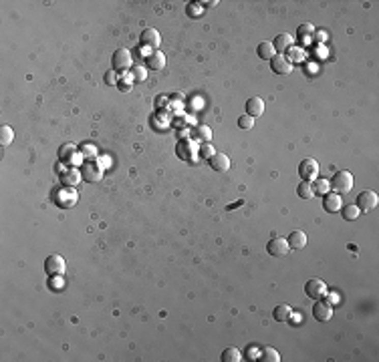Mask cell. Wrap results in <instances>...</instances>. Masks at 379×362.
Segmentation results:
<instances>
[{"mask_svg":"<svg viewBox=\"0 0 379 362\" xmlns=\"http://www.w3.org/2000/svg\"><path fill=\"white\" fill-rule=\"evenodd\" d=\"M105 81H107L109 85H117V83H119V81H117V73H115L113 69H111L107 75H105Z\"/></svg>","mask_w":379,"mask_h":362,"instance_id":"37","label":"cell"},{"mask_svg":"<svg viewBox=\"0 0 379 362\" xmlns=\"http://www.w3.org/2000/svg\"><path fill=\"white\" fill-rule=\"evenodd\" d=\"M238 127L240 129H252L254 127V119L250 115H242V117H238Z\"/></svg>","mask_w":379,"mask_h":362,"instance_id":"31","label":"cell"},{"mask_svg":"<svg viewBox=\"0 0 379 362\" xmlns=\"http://www.w3.org/2000/svg\"><path fill=\"white\" fill-rule=\"evenodd\" d=\"M256 52H258V56H260L263 60H271L272 56L276 54V51H274V47H272V43H269V41H263V43L258 45V49H256Z\"/></svg>","mask_w":379,"mask_h":362,"instance_id":"22","label":"cell"},{"mask_svg":"<svg viewBox=\"0 0 379 362\" xmlns=\"http://www.w3.org/2000/svg\"><path fill=\"white\" fill-rule=\"evenodd\" d=\"M297 32H299V39L303 41V39H309V37L315 32V28H313V24H301Z\"/></svg>","mask_w":379,"mask_h":362,"instance_id":"30","label":"cell"},{"mask_svg":"<svg viewBox=\"0 0 379 362\" xmlns=\"http://www.w3.org/2000/svg\"><path fill=\"white\" fill-rule=\"evenodd\" d=\"M329 185H331L337 193H347V191H351V187H353V175H351L349 171L341 169V171L335 173V177L329 181Z\"/></svg>","mask_w":379,"mask_h":362,"instance_id":"3","label":"cell"},{"mask_svg":"<svg viewBox=\"0 0 379 362\" xmlns=\"http://www.w3.org/2000/svg\"><path fill=\"white\" fill-rule=\"evenodd\" d=\"M208 161H210V167L214 171H228L230 169V159L226 153H214Z\"/></svg>","mask_w":379,"mask_h":362,"instance_id":"19","label":"cell"},{"mask_svg":"<svg viewBox=\"0 0 379 362\" xmlns=\"http://www.w3.org/2000/svg\"><path fill=\"white\" fill-rule=\"evenodd\" d=\"M198 153H200V157H202V159H210V157L214 155L216 151H214V147H212L210 143H204V145L200 147V151H198Z\"/></svg>","mask_w":379,"mask_h":362,"instance_id":"32","label":"cell"},{"mask_svg":"<svg viewBox=\"0 0 379 362\" xmlns=\"http://www.w3.org/2000/svg\"><path fill=\"white\" fill-rule=\"evenodd\" d=\"M271 69L276 75H290L293 71V62L288 60L286 54H274L271 58Z\"/></svg>","mask_w":379,"mask_h":362,"instance_id":"11","label":"cell"},{"mask_svg":"<svg viewBox=\"0 0 379 362\" xmlns=\"http://www.w3.org/2000/svg\"><path fill=\"white\" fill-rule=\"evenodd\" d=\"M267 252H269L271 256H274V258H284V256L290 252V248H288L286 240H282V238H272L271 242H269V246H267Z\"/></svg>","mask_w":379,"mask_h":362,"instance_id":"12","label":"cell"},{"mask_svg":"<svg viewBox=\"0 0 379 362\" xmlns=\"http://www.w3.org/2000/svg\"><path fill=\"white\" fill-rule=\"evenodd\" d=\"M81 175H83V181H89V183L101 181V177H103V165H97L93 161H87L81 167Z\"/></svg>","mask_w":379,"mask_h":362,"instance_id":"6","label":"cell"},{"mask_svg":"<svg viewBox=\"0 0 379 362\" xmlns=\"http://www.w3.org/2000/svg\"><path fill=\"white\" fill-rule=\"evenodd\" d=\"M196 133H198V139L204 141V143H208V141L212 139V131H210V127H206V125H200V127L196 129Z\"/></svg>","mask_w":379,"mask_h":362,"instance_id":"29","label":"cell"},{"mask_svg":"<svg viewBox=\"0 0 379 362\" xmlns=\"http://www.w3.org/2000/svg\"><path fill=\"white\" fill-rule=\"evenodd\" d=\"M305 292H307V296L313 298V300H323L327 296V284L323 280H319V278H313V280L307 282Z\"/></svg>","mask_w":379,"mask_h":362,"instance_id":"7","label":"cell"},{"mask_svg":"<svg viewBox=\"0 0 379 362\" xmlns=\"http://www.w3.org/2000/svg\"><path fill=\"white\" fill-rule=\"evenodd\" d=\"M117 87H119V91H123V93H129V91L133 89L131 81H119V83H117Z\"/></svg>","mask_w":379,"mask_h":362,"instance_id":"36","label":"cell"},{"mask_svg":"<svg viewBox=\"0 0 379 362\" xmlns=\"http://www.w3.org/2000/svg\"><path fill=\"white\" fill-rule=\"evenodd\" d=\"M272 316L276 322H288L293 318V308L288 304H278L274 310H272Z\"/></svg>","mask_w":379,"mask_h":362,"instance_id":"21","label":"cell"},{"mask_svg":"<svg viewBox=\"0 0 379 362\" xmlns=\"http://www.w3.org/2000/svg\"><path fill=\"white\" fill-rule=\"evenodd\" d=\"M242 360V352L238 348H226L222 352V362H240Z\"/></svg>","mask_w":379,"mask_h":362,"instance_id":"26","label":"cell"},{"mask_svg":"<svg viewBox=\"0 0 379 362\" xmlns=\"http://www.w3.org/2000/svg\"><path fill=\"white\" fill-rule=\"evenodd\" d=\"M343 209V217L347 219V221H353V219H357L359 217V207L357 206H345V207H341Z\"/></svg>","mask_w":379,"mask_h":362,"instance_id":"27","label":"cell"},{"mask_svg":"<svg viewBox=\"0 0 379 362\" xmlns=\"http://www.w3.org/2000/svg\"><path fill=\"white\" fill-rule=\"evenodd\" d=\"M263 113H265V101L260 97H252V99L246 101V115H250L252 119H256Z\"/></svg>","mask_w":379,"mask_h":362,"instance_id":"18","label":"cell"},{"mask_svg":"<svg viewBox=\"0 0 379 362\" xmlns=\"http://www.w3.org/2000/svg\"><path fill=\"white\" fill-rule=\"evenodd\" d=\"M299 175L303 181H315L317 175H319V163L315 159H303L299 163Z\"/></svg>","mask_w":379,"mask_h":362,"instance_id":"4","label":"cell"},{"mask_svg":"<svg viewBox=\"0 0 379 362\" xmlns=\"http://www.w3.org/2000/svg\"><path fill=\"white\" fill-rule=\"evenodd\" d=\"M81 151H77V145H65V147H61V151H59V159H61V163L63 165H67V167H77L79 165V161H81Z\"/></svg>","mask_w":379,"mask_h":362,"instance_id":"5","label":"cell"},{"mask_svg":"<svg viewBox=\"0 0 379 362\" xmlns=\"http://www.w3.org/2000/svg\"><path fill=\"white\" fill-rule=\"evenodd\" d=\"M288 52H290V58H288L290 62H293V60H301V58H303V54H301L303 51H301V49H295V47H290V49H288Z\"/></svg>","mask_w":379,"mask_h":362,"instance_id":"35","label":"cell"},{"mask_svg":"<svg viewBox=\"0 0 379 362\" xmlns=\"http://www.w3.org/2000/svg\"><path fill=\"white\" fill-rule=\"evenodd\" d=\"M341 207H343V202H341L339 193H325L323 195V209L327 213H337Z\"/></svg>","mask_w":379,"mask_h":362,"instance_id":"14","label":"cell"},{"mask_svg":"<svg viewBox=\"0 0 379 362\" xmlns=\"http://www.w3.org/2000/svg\"><path fill=\"white\" fill-rule=\"evenodd\" d=\"M131 77H133V81H145L148 79V69H131Z\"/></svg>","mask_w":379,"mask_h":362,"instance_id":"33","label":"cell"},{"mask_svg":"<svg viewBox=\"0 0 379 362\" xmlns=\"http://www.w3.org/2000/svg\"><path fill=\"white\" fill-rule=\"evenodd\" d=\"M297 193H299V198H303V200H311V198H315L313 183H309V181H301V185L297 187Z\"/></svg>","mask_w":379,"mask_h":362,"instance_id":"24","label":"cell"},{"mask_svg":"<svg viewBox=\"0 0 379 362\" xmlns=\"http://www.w3.org/2000/svg\"><path fill=\"white\" fill-rule=\"evenodd\" d=\"M286 244H288L290 250H303V248L307 246V236H305V232H301V229L290 232L288 238H286Z\"/></svg>","mask_w":379,"mask_h":362,"instance_id":"15","label":"cell"},{"mask_svg":"<svg viewBox=\"0 0 379 362\" xmlns=\"http://www.w3.org/2000/svg\"><path fill=\"white\" fill-rule=\"evenodd\" d=\"M377 204H379V198L375 191H361L359 198H357V207H359V211H363V213L373 211V209L377 207Z\"/></svg>","mask_w":379,"mask_h":362,"instance_id":"8","label":"cell"},{"mask_svg":"<svg viewBox=\"0 0 379 362\" xmlns=\"http://www.w3.org/2000/svg\"><path fill=\"white\" fill-rule=\"evenodd\" d=\"M81 155H83V157H95V155H97V147L87 143V145H83V147H81Z\"/></svg>","mask_w":379,"mask_h":362,"instance_id":"34","label":"cell"},{"mask_svg":"<svg viewBox=\"0 0 379 362\" xmlns=\"http://www.w3.org/2000/svg\"><path fill=\"white\" fill-rule=\"evenodd\" d=\"M272 47H274L276 54H282V52H286L290 47H293V37H290V35H286V32H280V35H276V37H274Z\"/></svg>","mask_w":379,"mask_h":362,"instance_id":"16","label":"cell"},{"mask_svg":"<svg viewBox=\"0 0 379 362\" xmlns=\"http://www.w3.org/2000/svg\"><path fill=\"white\" fill-rule=\"evenodd\" d=\"M111 64H113V71L115 73H127V71H131V64H133L131 52L127 51V49H117V51L113 52Z\"/></svg>","mask_w":379,"mask_h":362,"instance_id":"1","label":"cell"},{"mask_svg":"<svg viewBox=\"0 0 379 362\" xmlns=\"http://www.w3.org/2000/svg\"><path fill=\"white\" fill-rule=\"evenodd\" d=\"M63 181H65V185H69V187H75V185H79L81 183V179H83V175H81V171H77V167H69L67 171H63Z\"/></svg>","mask_w":379,"mask_h":362,"instance_id":"20","label":"cell"},{"mask_svg":"<svg viewBox=\"0 0 379 362\" xmlns=\"http://www.w3.org/2000/svg\"><path fill=\"white\" fill-rule=\"evenodd\" d=\"M160 43H162V37H160V32H158L156 28H143V30H141V39H139V45H141V47L158 51Z\"/></svg>","mask_w":379,"mask_h":362,"instance_id":"10","label":"cell"},{"mask_svg":"<svg viewBox=\"0 0 379 362\" xmlns=\"http://www.w3.org/2000/svg\"><path fill=\"white\" fill-rule=\"evenodd\" d=\"M77 202H79V193L75 191V187L65 185L54 191V204L59 207H73Z\"/></svg>","mask_w":379,"mask_h":362,"instance_id":"2","label":"cell"},{"mask_svg":"<svg viewBox=\"0 0 379 362\" xmlns=\"http://www.w3.org/2000/svg\"><path fill=\"white\" fill-rule=\"evenodd\" d=\"M313 316L319 320V322H329L333 318V306L329 302H323V300H317L315 308H313Z\"/></svg>","mask_w":379,"mask_h":362,"instance_id":"13","label":"cell"},{"mask_svg":"<svg viewBox=\"0 0 379 362\" xmlns=\"http://www.w3.org/2000/svg\"><path fill=\"white\" fill-rule=\"evenodd\" d=\"M12 139H14V131H12V127L2 125V127H0V145L6 147V145L12 143Z\"/></svg>","mask_w":379,"mask_h":362,"instance_id":"23","label":"cell"},{"mask_svg":"<svg viewBox=\"0 0 379 362\" xmlns=\"http://www.w3.org/2000/svg\"><path fill=\"white\" fill-rule=\"evenodd\" d=\"M145 64H148V69H152V71H162L163 67H165V54L160 51L150 52V54L145 56Z\"/></svg>","mask_w":379,"mask_h":362,"instance_id":"17","label":"cell"},{"mask_svg":"<svg viewBox=\"0 0 379 362\" xmlns=\"http://www.w3.org/2000/svg\"><path fill=\"white\" fill-rule=\"evenodd\" d=\"M315 181H317V179H315ZM329 189H331L329 179H319V181L313 185V191H315V193H319V195H325V193H329Z\"/></svg>","mask_w":379,"mask_h":362,"instance_id":"28","label":"cell"},{"mask_svg":"<svg viewBox=\"0 0 379 362\" xmlns=\"http://www.w3.org/2000/svg\"><path fill=\"white\" fill-rule=\"evenodd\" d=\"M258 360L260 362H280V354H278L274 348H263L260 354H258Z\"/></svg>","mask_w":379,"mask_h":362,"instance_id":"25","label":"cell"},{"mask_svg":"<svg viewBox=\"0 0 379 362\" xmlns=\"http://www.w3.org/2000/svg\"><path fill=\"white\" fill-rule=\"evenodd\" d=\"M65 268H67L65 259L61 258V256H56V254H53V256H49V258L45 259V272H47L51 278H54V276H63V274H65Z\"/></svg>","mask_w":379,"mask_h":362,"instance_id":"9","label":"cell"}]
</instances>
